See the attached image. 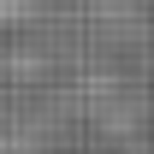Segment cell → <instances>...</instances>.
Wrapping results in <instances>:
<instances>
[{"label": "cell", "instance_id": "obj_1", "mask_svg": "<svg viewBox=\"0 0 154 154\" xmlns=\"http://www.w3.org/2000/svg\"><path fill=\"white\" fill-rule=\"evenodd\" d=\"M36 0H0V24H12V18H24Z\"/></svg>", "mask_w": 154, "mask_h": 154}]
</instances>
